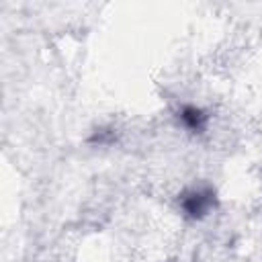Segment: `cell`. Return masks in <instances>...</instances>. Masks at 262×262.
<instances>
[{
  "label": "cell",
  "instance_id": "cell-1",
  "mask_svg": "<svg viewBox=\"0 0 262 262\" xmlns=\"http://www.w3.org/2000/svg\"><path fill=\"white\" fill-rule=\"evenodd\" d=\"M178 205L186 219L201 221L217 207V192L209 184L190 186L178 196Z\"/></svg>",
  "mask_w": 262,
  "mask_h": 262
},
{
  "label": "cell",
  "instance_id": "cell-2",
  "mask_svg": "<svg viewBox=\"0 0 262 262\" xmlns=\"http://www.w3.org/2000/svg\"><path fill=\"white\" fill-rule=\"evenodd\" d=\"M178 121L182 123L184 129H188L190 133H203L207 129L209 123V115L205 108L196 106V104H184L178 111Z\"/></svg>",
  "mask_w": 262,
  "mask_h": 262
}]
</instances>
